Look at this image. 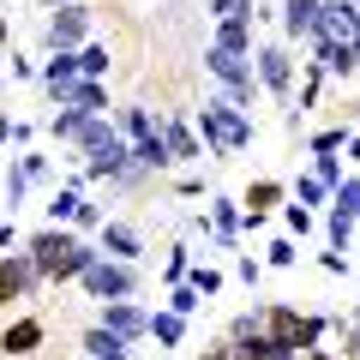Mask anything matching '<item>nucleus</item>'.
<instances>
[{"instance_id": "f257e3e1", "label": "nucleus", "mask_w": 360, "mask_h": 360, "mask_svg": "<svg viewBox=\"0 0 360 360\" xmlns=\"http://www.w3.org/2000/svg\"><path fill=\"white\" fill-rule=\"evenodd\" d=\"M25 252H30V264L42 270V283H78V276L103 258L96 246L78 240L72 229H37V234L25 240Z\"/></svg>"}, {"instance_id": "f03ea898", "label": "nucleus", "mask_w": 360, "mask_h": 360, "mask_svg": "<svg viewBox=\"0 0 360 360\" xmlns=\"http://www.w3.org/2000/svg\"><path fill=\"white\" fill-rule=\"evenodd\" d=\"M198 144L217 156H234L252 144V115L246 108H234L229 96H205V108H198Z\"/></svg>"}, {"instance_id": "7ed1b4c3", "label": "nucleus", "mask_w": 360, "mask_h": 360, "mask_svg": "<svg viewBox=\"0 0 360 360\" xmlns=\"http://www.w3.org/2000/svg\"><path fill=\"white\" fill-rule=\"evenodd\" d=\"M78 150H84V180H120V174H127V162H132V144L120 139V127H108V115L84 120Z\"/></svg>"}, {"instance_id": "20e7f679", "label": "nucleus", "mask_w": 360, "mask_h": 360, "mask_svg": "<svg viewBox=\"0 0 360 360\" xmlns=\"http://www.w3.org/2000/svg\"><path fill=\"white\" fill-rule=\"evenodd\" d=\"M324 330L330 324L312 319V312H295V307H264V336L276 348H288V354H312V348L324 342Z\"/></svg>"}, {"instance_id": "39448f33", "label": "nucleus", "mask_w": 360, "mask_h": 360, "mask_svg": "<svg viewBox=\"0 0 360 360\" xmlns=\"http://www.w3.org/2000/svg\"><path fill=\"white\" fill-rule=\"evenodd\" d=\"M205 66L222 78V96H229L234 108H246V103H258V78H252V54H229V49H217L210 42L205 49Z\"/></svg>"}, {"instance_id": "423d86ee", "label": "nucleus", "mask_w": 360, "mask_h": 360, "mask_svg": "<svg viewBox=\"0 0 360 360\" xmlns=\"http://www.w3.org/2000/svg\"><path fill=\"white\" fill-rule=\"evenodd\" d=\"M78 283H84L90 300H132V295H139V270H132V264H115V258H96Z\"/></svg>"}, {"instance_id": "0eeeda50", "label": "nucleus", "mask_w": 360, "mask_h": 360, "mask_svg": "<svg viewBox=\"0 0 360 360\" xmlns=\"http://www.w3.org/2000/svg\"><path fill=\"white\" fill-rule=\"evenodd\" d=\"M319 42H336V49L354 60V72H360V13H348L342 0H324V13H319V30H312Z\"/></svg>"}, {"instance_id": "6e6552de", "label": "nucleus", "mask_w": 360, "mask_h": 360, "mask_svg": "<svg viewBox=\"0 0 360 360\" xmlns=\"http://www.w3.org/2000/svg\"><path fill=\"white\" fill-rule=\"evenodd\" d=\"M252 78H258V90H270V96H288V84H295V54H288L283 42L252 49Z\"/></svg>"}, {"instance_id": "1a4fd4ad", "label": "nucleus", "mask_w": 360, "mask_h": 360, "mask_svg": "<svg viewBox=\"0 0 360 360\" xmlns=\"http://www.w3.org/2000/svg\"><path fill=\"white\" fill-rule=\"evenodd\" d=\"M84 42H90V13L78 6V0L72 6H54L49 13V49L54 54H78Z\"/></svg>"}, {"instance_id": "9d476101", "label": "nucleus", "mask_w": 360, "mask_h": 360, "mask_svg": "<svg viewBox=\"0 0 360 360\" xmlns=\"http://www.w3.org/2000/svg\"><path fill=\"white\" fill-rule=\"evenodd\" d=\"M37 283H42V270L30 264V252H6V258H0V307L37 295Z\"/></svg>"}, {"instance_id": "9b49d317", "label": "nucleus", "mask_w": 360, "mask_h": 360, "mask_svg": "<svg viewBox=\"0 0 360 360\" xmlns=\"http://www.w3.org/2000/svg\"><path fill=\"white\" fill-rule=\"evenodd\" d=\"M103 330L115 336V342H139L144 336V312L132 307V300H103Z\"/></svg>"}, {"instance_id": "f8f14e48", "label": "nucleus", "mask_w": 360, "mask_h": 360, "mask_svg": "<svg viewBox=\"0 0 360 360\" xmlns=\"http://www.w3.org/2000/svg\"><path fill=\"white\" fill-rule=\"evenodd\" d=\"M54 103L72 108V115H84V120H96V115H108V90H103V84H90V78H78V84H66Z\"/></svg>"}, {"instance_id": "ddd939ff", "label": "nucleus", "mask_w": 360, "mask_h": 360, "mask_svg": "<svg viewBox=\"0 0 360 360\" xmlns=\"http://www.w3.org/2000/svg\"><path fill=\"white\" fill-rule=\"evenodd\" d=\"M103 246H96V252L103 258H115V264H132V258L144 252V240H139V229H127V222H103Z\"/></svg>"}, {"instance_id": "4468645a", "label": "nucleus", "mask_w": 360, "mask_h": 360, "mask_svg": "<svg viewBox=\"0 0 360 360\" xmlns=\"http://www.w3.org/2000/svg\"><path fill=\"white\" fill-rule=\"evenodd\" d=\"M156 132H162V144H168L174 162H198V156H205V144H198V132L186 127V120H156Z\"/></svg>"}, {"instance_id": "2eb2a0df", "label": "nucleus", "mask_w": 360, "mask_h": 360, "mask_svg": "<svg viewBox=\"0 0 360 360\" xmlns=\"http://www.w3.org/2000/svg\"><path fill=\"white\" fill-rule=\"evenodd\" d=\"M42 336H49V324H42V319H13L6 330H0V348H6V354H37Z\"/></svg>"}, {"instance_id": "dca6fc26", "label": "nucleus", "mask_w": 360, "mask_h": 360, "mask_svg": "<svg viewBox=\"0 0 360 360\" xmlns=\"http://www.w3.org/2000/svg\"><path fill=\"white\" fill-rule=\"evenodd\" d=\"M319 13H324V0H283V30L288 37H307L312 42V30H319Z\"/></svg>"}, {"instance_id": "f3484780", "label": "nucleus", "mask_w": 360, "mask_h": 360, "mask_svg": "<svg viewBox=\"0 0 360 360\" xmlns=\"http://www.w3.org/2000/svg\"><path fill=\"white\" fill-rule=\"evenodd\" d=\"M132 168H139V174H162V168H174V156H168L162 132H150V139L132 144Z\"/></svg>"}, {"instance_id": "a211bd4d", "label": "nucleus", "mask_w": 360, "mask_h": 360, "mask_svg": "<svg viewBox=\"0 0 360 360\" xmlns=\"http://www.w3.org/2000/svg\"><path fill=\"white\" fill-rule=\"evenodd\" d=\"M246 229V217H240V205L234 198H210V234H217L222 246H234V234Z\"/></svg>"}, {"instance_id": "6ab92c4d", "label": "nucleus", "mask_w": 360, "mask_h": 360, "mask_svg": "<svg viewBox=\"0 0 360 360\" xmlns=\"http://www.w3.org/2000/svg\"><path fill=\"white\" fill-rule=\"evenodd\" d=\"M37 78H42V84H49V96H60L66 84H78V54H49Z\"/></svg>"}, {"instance_id": "aec40b11", "label": "nucleus", "mask_w": 360, "mask_h": 360, "mask_svg": "<svg viewBox=\"0 0 360 360\" xmlns=\"http://www.w3.org/2000/svg\"><path fill=\"white\" fill-rule=\"evenodd\" d=\"M283 198H288L283 180H252V186H246V217H264V210L283 205Z\"/></svg>"}, {"instance_id": "412c9836", "label": "nucleus", "mask_w": 360, "mask_h": 360, "mask_svg": "<svg viewBox=\"0 0 360 360\" xmlns=\"http://www.w3.org/2000/svg\"><path fill=\"white\" fill-rule=\"evenodd\" d=\"M78 205H84L78 186H54V198H49V229H66V222L78 217Z\"/></svg>"}, {"instance_id": "4be33fe9", "label": "nucleus", "mask_w": 360, "mask_h": 360, "mask_svg": "<svg viewBox=\"0 0 360 360\" xmlns=\"http://www.w3.org/2000/svg\"><path fill=\"white\" fill-rule=\"evenodd\" d=\"M217 49L252 54V25H246V18H222V25H217Z\"/></svg>"}, {"instance_id": "5701e85b", "label": "nucleus", "mask_w": 360, "mask_h": 360, "mask_svg": "<svg viewBox=\"0 0 360 360\" xmlns=\"http://www.w3.org/2000/svg\"><path fill=\"white\" fill-rule=\"evenodd\" d=\"M78 78H90V84L108 78V42H84L78 49Z\"/></svg>"}, {"instance_id": "b1692460", "label": "nucleus", "mask_w": 360, "mask_h": 360, "mask_svg": "<svg viewBox=\"0 0 360 360\" xmlns=\"http://www.w3.org/2000/svg\"><path fill=\"white\" fill-rule=\"evenodd\" d=\"M144 336H156L162 348H174L180 336H186V319H174V312H156V319H144Z\"/></svg>"}, {"instance_id": "393cba45", "label": "nucleus", "mask_w": 360, "mask_h": 360, "mask_svg": "<svg viewBox=\"0 0 360 360\" xmlns=\"http://www.w3.org/2000/svg\"><path fill=\"white\" fill-rule=\"evenodd\" d=\"M156 132V120H150V108H120V139L127 144H139V139H150Z\"/></svg>"}, {"instance_id": "a878e982", "label": "nucleus", "mask_w": 360, "mask_h": 360, "mask_svg": "<svg viewBox=\"0 0 360 360\" xmlns=\"http://www.w3.org/2000/svg\"><path fill=\"white\" fill-rule=\"evenodd\" d=\"M354 229H360L354 217H342V210H330V217H324V234H330V252H348V240H354Z\"/></svg>"}, {"instance_id": "bb28decb", "label": "nucleus", "mask_w": 360, "mask_h": 360, "mask_svg": "<svg viewBox=\"0 0 360 360\" xmlns=\"http://www.w3.org/2000/svg\"><path fill=\"white\" fill-rule=\"evenodd\" d=\"M78 132H84V115H72V108H60V115L49 120V139L54 144H78Z\"/></svg>"}, {"instance_id": "cd10ccee", "label": "nucleus", "mask_w": 360, "mask_h": 360, "mask_svg": "<svg viewBox=\"0 0 360 360\" xmlns=\"http://www.w3.org/2000/svg\"><path fill=\"white\" fill-rule=\"evenodd\" d=\"M330 198H336L330 210H342V217H354V222H360V174H342V186H336Z\"/></svg>"}, {"instance_id": "c85d7f7f", "label": "nucleus", "mask_w": 360, "mask_h": 360, "mask_svg": "<svg viewBox=\"0 0 360 360\" xmlns=\"http://www.w3.org/2000/svg\"><path fill=\"white\" fill-rule=\"evenodd\" d=\"M0 193H6V210H18V205H25V193H30V174H25V162H13V168H6Z\"/></svg>"}, {"instance_id": "c756f323", "label": "nucleus", "mask_w": 360, "mask_h": 360, "mask_svg": "<svg viewBox=\"0 0 360 360\" xmlns=\"http://www.w3.org/2000/svg\"><path fill=\"white\" fill-rule=\"evenodd\" d=\"M324 198H330V186H324L319 174H300V180H295V205H300V210H312V205H324Z\"/></svg>"}, {"instance_id": "7c9ffc66", "label": "nucleus", "mask_w": 360, "mask_h": 360, "mask_svg": "<svg viewBox=\"0 0 360 360\" xmlns=\"http://www.w3.org/2000/svg\"><path fill=\"white\" fill-rule=\"evenodd\" d=\"M312 49H319V66H324V72H336V78H348V72H354V60H348V54L336 49V42H319V37H312Z\"/></svg>"}, {"instance_id": "2f4dec72", "label": "nucleus", "mask_w": 360, "mask_h": 360, "mask_svg": "<svg viewBox=\"0 0 360 360\" xmlns=\"http://www.w3.org/2000/svg\"><path fill=\"white\" fill-rule=\"evenodd\" d=\"M186 288H193L198 300H205V295H217V288H222V270H210V264H193V270H186Z\"/></svg>"}, {"instance_id": "473e14b6", "label": "nucleus", "mask_w": 360, "mask_h": 360, "mask_svg": "<svg viewBox=\"0 0 360 360\" xmlns=\"http://www.w3.org/2000/svg\"><path fill=\"white\" fill-rule=\"evenodd\" d=\"M198 307H205V300H198L186 283H174V288H168V312H174V319H193Z\"/></svg>"}, {"instance_id": "72a5a7b5", "label": "nucleus", "mask_w": 360, "mask_h": 360, "mask_svg": "<svg viewBox=\"0 0 360 360\" xmlns=\"http://www.w3.org/2000/svg\"><path fill=\"white\" fill-rule=\"evenodd\" d=\"M348 144V127H330V132H312V156H336Z\"/></svg>"}, {"instance_id": "f704fd0d", "label": "nucleus", "mask_w": 360, "mask_h": 360, "mask_svg": "<svg viewBox=\"0 0 360 360\" xmlns=\"http://www.w3.org/2000/svg\"><path fill=\"white\" fill-rule=\"evenodd\" d=\"M186 270H193V258H186V246H174V252H168V264H162V283H168V288L186 283Z\"/></svg>"}, {"instance_id": "c9c22d12", "label": "nucleus", "mask_w": 360, "mask_h": 360, "mask_svg": "<svg viewBox=\"0 0 360 360\" xmlns=\"http://www.w3.org/2000/svg\"><path fill=\"white\" fill-rule=\"evenodd\" d=\"M307 174H319L324 186H330V193L342 186V162H336V156H312V168H307Z\"/></svg>"}, {"instance_id": "e433bc0d", "label": "nucleus", "mask_w": 360, "mask_h": 360, "mask_svg": "<svg viewBox=\"0 0 360 360\" xmlns=\"http://www.w3.org/2000/svg\"><path fill=\"white\" fill-rule=\"evenodd\" d=\"M246 336H264V312H246L229 324V342H246Z\"/></svg>"}, {"instance_id": "4c0bfd02", "label": "nucleus", "mask_w": 360, "mask_h": 360, "mask_svg": "<svg viewBox=\"0 0 360 360\" xmlns=\"http://www.w3.org/2000/svg\"><path fill=\"white\" fill-rule=\"evenodd\" d=\"M264 258H270L276 270H288V264L300 258V246H295V240H270V246H264Z\"/></svg>"}, {"instance_id": "58836bf2", "label": "nucleus", "mask_w": 360, "mask_h": 360, "mask_svg": "<svg viewBox=\"0 0 360 360\" xmlns=\"http://www.w3.org/2000/svg\"><path fill=\"white\" fill-rule=\"evenodd\" d=\"M210 13H217V25L222 18H252V0H210Z\"/></svg>"}, {"instance_id": "ea45409f", "label": "nucleus", "mask_w": 360, "mask_h": 360, "mask_svg": "<svg viewBox=\"0 0 360 360\" xmlns=\"http://www.w3.org/2000/svg\"><path fill=\"white\" fill-rule=\"evenodd\" d=\"M283 229H288V234H307V229H312V210H300V205H283Z\"/></svg>"}, {"instance_id": "a19ab883", "label": "nucleus", "mask_w": 360, "mask_h": 360, "mask_svg": "<svg viewBox=\"0 0 360 360\" xmlns=\"http://www.w3.org/2000/svg\"><path fill=\"white\" fill-rule=\"evenodd\" d=\"M103 205H90V198H84V205H78V217H72V229H103Z\"/></svg>"}, {"instance_id": "79ce46f5", "label": "nucleus", "mask_w": 360, "mask_h": 360, "mask_svg": "<svg viewBox=\"0 0 360 360\" xmlns=\"http://www.w3.org/2000/svg\"><path fill=\"white\" fill-rule=\"evenodd\" d=\"M103 348H115V336H108L103 324H96V330H84V354H103ZM120 348H127V342H120Z\"/></svg>"}, {"instance_id": "37998d69", "label": "nucleus", "mask_w": 360, "mask_h": 360, "mask_svg": "<svg viewBox=\"0 0 360 360\" xmlns=\"http://www.w3.org/2000/svg\"><path fill=\"white\" fill-rule=\"evenodd\" d=\"M336 330H342V360H360V330H354V324H336Z\"/></svg>"}, {"instance_id": "c03bdc74", "label": "nucleus", "mask_w": 360, "mask_h": 360, "mask_svg": "<svg viewBox=\"0 0 360 360\" xmlns=\"http://www.w3.org/2000/svg\"><path fill=\"white\" fill-rule=\"evenodd\" d=\"M234 276H240V283H246V288H252V283H258V276H264V264H258V258H240V264H234Z\"/></svg>"}, {"instance_id": "a18cd8bd", "label": "nucleus", "mask_w": 360, "mask_h": 360, "mask_svg": "<svg viewBox=\"0 0 360 360\" xmlns=\"http://www.w3.org/2000/svg\"><path fill=\"white\" fill-rule=\"evenodd\" d=\"M13 240H18V229H13V222H0V252H6Z\"/></svg>"}, {"instance_id": "49530a36", "label": "nucleus", "mask_w": 360, "mask_h": 360, "mask_svg": "<svg viewBox=\"0 0 360 360\" xmlns=\"http://www.w3.org/2000/svg\"><path fill=\"white\" fill-rule=\"evenodd\" d=\"M90 360H127V348L115 342V348H103V354H90Z\"/></svg>"}, {"instance_id": "de8ad7c7", "label": "nucleus", "mask_w": 360, "mask_h": 360, "mask_svg": "<svg viewBox=\"0 0 360 360\" xmlns=\"http://www.w3.org/2000/svg\"><path fill=\"white\" fill-rule=\"evenodd\" d=\"M205 360H234V348H229V342H222V348H210V354H205Z\"/></svg>"}, {"instance_id": "09e8293b", "label": "nucleus", "mask_w": 360, "mask_h": 360, "mask_svg": "<svg viewBox=\"0 0 360 360\" xmlns=\"http://www.w3.org/2000/svg\"><path fill=\"white\" fill-rule=\"evenodd\" d=\"M300 360H342V354H324V348H312V354H300Z\"/></svg>"}, {"instance_id": "8fccbe9b", "label": "nucleus", "mask_w": 360, "mask_h": 360, "mask_svg": "<svg viewBox=\"0 0 360 360\" xmlns=\"http://www.w3.org/2000/svg\"><path fill=\"white\" fill-rule=\"evenodd\" d=\"M0 42H13V25H6V18H0Z\"/></svg>"}, {"instance_id": "3c124183", "label": "nucleus", "mask_w": 360, "mask_h": 360, "mask_svg": "<svg viewBox=\"0 0 360 360\" xmlns=\"http://www.w3.org/2000/svg\"><path fill=\"white\" fill-rule=\"evenodd\" d=\"M42 6H49V13H54V6H72V0H42Z\"/></svg>"}, {"instance_id": "603ef678", "label": "nucleus", "mask_w": 360, "mask_h": 360, "mask_svg": "<svg viewBox=\"0 0 360 360\" xmlns=\"http://www.w3.org/2000/svg\"><path fill=\"white\" fill-rule=\"evenodd\" d=\"M342 6H348V13H360V0H342Z\"/></svg>"}, {"instance_id": "864d4df0", "label": "nucleus", "mask_w": 360, "mask_h": 360, "mask_svg": "<svg viewBox=\"0 0 360 360\" xmlns=\"http://www.w3.org/2000/svg\"><path fill=\"white\" fill-rule=\"evenodd\" d=\"M354 319H360V307H354Z\"/></svg>"}, {"instance_id": "5fc2aeb1", "label": "nucleus", "mask_w": 360, "mask_h": 360, "mask_svg": "<svg viewBox=\"0 0 360 360\" xmlns=\"http://www.w3.org/2000/svg\"><path fill=\"white\" fill-rule=\"evenodd\" d=\"M0 84H6V78H0Z\"/></svg>"}]
</instances>
